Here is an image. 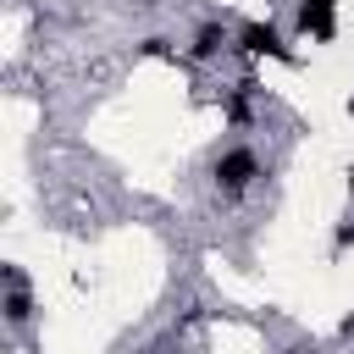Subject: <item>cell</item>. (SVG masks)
I'll use <instances>...</instances> for the list:
<instances>
[{
  "instance_id": "cell-5",
  "label": "cell",
  "mask_w": 354,
  "mask_h": 354,
  "mask_svg": "<svg viewBox=\"0 0 354 354\" xmlns=\"http://www.w3.org/2000/svg\"><path fill=\"white\" fill-rule=\"evenodd\" d=\"M6 315H11V321H28V315H33V304H28V293H22V288L6 299Z\"/></svg>"
},
{
  "instance_id": "cell-2",
  "label": "cell",
  "mask_w": 354,
  "mask_h": 354,
  "mask_svg": "<svg viewBox=\"0 0 354 354\" xmlns=\"http://www.w3.org/2000/svg\"><path fill=\"white\" fill-rule=\"evenodd\" d=\"M337 0H304L299 6V28L304 33H315V39H332L337 33V11H332Z\"/></svg>"
},
{
  "instance_id": "cell-6",
  "label": "cell",
  "mask_w": 354,
  "mask_h": 354,
  "mask_svg": "<svg viewBox=\"0 0 354 354\" xmlns=\"http://www.w3.org/2000/svg\"><path fill=\"white\" fill-rule=\"evenodd\" d=\"M337 243H354V227H337Z\"/></svg>"
},
{
  "instance_id": "cell-3",
  "label": "cell",
  "mask_w": 354,
  "mask_h": 354,
  "mask_svg": "<svg viewBox=\"0 0 354 354\" xmlns=\"http://www.w3.org/2000/svg\"><path fill=\"white\" fill-rule=\"evenodd\" d=\"M249 177H254V155H249V149H227V155L216 160V183H221V188H243Z\"/></svg>"
},
{
  "instance_id": "cell-8",
  "label": "cell",
  "mask_w": 354,
  "mask_h": 354,
  "mask_svg": "<svg viewBox=\"0 0 354 354\" xmlns=\"http://www.w3.org/2000/svg\"><path fill=\"white\" fill-rule=\"evenodd\" d=\"M348 194H354V177H348Z\"/></svg>"
},
{
  "instance_id": "cell-7",
  "label": "cell",
  "mask_w": 354,
  "mask_h": 354,
  "mask_svg": "<svg viewBox=\"0 0 354 354\" xmlns=\"http://www.w3.org/2000/svg\"><path fill=\"white\" fill-rule=\"evenodd\" d=\"M343 332H354V315H348V321H343Z\"/></svg>"
},
{
  "instance_id": "cell-1",
  "label": "cell",
  "mask_w": 354,
  "mask_h": 354,
  "mask_svg": "<svg viewBox=\"0 0 354 354\" xmlns=\"http://www.w3.org/2000/svg\"><path fill=\"white\" fill-rule=\"evenodd\" d=\"M238 44H243L249 55H282V61H293V50L277 39V28H271V22H249V28L238 33Z\"/></svg>"
},
{
  "instance_id": "cell-4",
  "label": "cell",
  "mask_w": 354,
  "mask_h": 354,
  "mask_svg": "<svg viewBox=\"0 0 354 354\" xmlns=\"http://www.w3.org/2000/svg\"><path fill=\"white\" fill-rule=\"evenodd\" d=\"M221 50V28H199V39H194V55H216Z\"/></svg>"
}]
</instances>
